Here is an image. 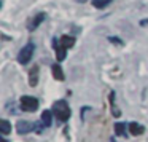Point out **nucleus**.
I'll list each match as a JSON object with an SVG mask.
<instances>
[{
  "label": "nucleus",
  "instance_id": "f257e3e1",
  "mask_svg": "<svg viewBox=\"0 0 148 142\" xmlns=\"http://www.w3.org/2000/svg\"><path fill=\"white\" fill-rule=\"evenodd\" d=\"M53 113H54V116L59 121L65 123L70 118V107L67 105L65 101H56L54 105H53Z\"/></svg>",
  "mask_w": 148,
  "mask_h": 142
},
{
  "label": "nucleus",
  "instance_id": "f03ea898",
  "mask_svg": "<svg viewBox=\"0 0 148 142\" xmlns=\"http://www.w3.org/2000/svg\"><path fill=\"white\" fill-rule=\"evenodd\" d=\"M34 50H35L34 43H27V45L19 51V54H18V62H19V64H23V65H26L27 62H29L30 59H32Z\"/></svg>",
  "mask_w": 148,
  "mask_h": 142
},
{
  "label": "nucleus",
  "instance_id": "7ed1b4c3",
  "mask_svg": "<svg viewBox=\"0 0 148 142\" xmlns=\"http://www.w3.org/2000/svg\"><path fill=\"white\" fill-rule=\"evenodd\" d=\"M21 109L24 112H35L38 109V101L32 96H23L21 97Z\"/></svg>",
  "mask_w": 148,
  "mask_h": 142
},
{
  "label": "nucleus",
  "instance_id": "20e7f679",
  "mask_svg": "<svg viewBox=\"0 0 148 142\" xmlns=\"http://www.w3.org/2000/svg\"><path fill=\"white\" fill-rule=\"evenodd\" d=\"M34 128H35V126H34L30 121H24V120H19V121L16 123V131L19 132V134H27V132H30Z\"/></svg>",
  "mask_w": 148,
  "mask_h": 142
},
{
  "label": "nucleus",
  "instance_id": "39448f33",
  "mask_svg": "<svg viewBox=\"0 0 148 142\" xmlns=\"http://www.w3.org/2000/svg\"><path fill=\"white\" fill-rule=\"evenodd\" d=\"M53 46H54V50H56V59H58V61H64L65 56H67V54H65V51H67V50L61 45V42H59L58 39L53 40Z\"/></svg>",
  "mask_w": 148,
  "mask_h": 142
},
{
  "label": "nucleus",
  "instance_id": "423d86ee",
  "mask_svg": "<svg viewBox=\"0 0 148 142\" xmlns=\"http://www.w3.org/2000/svg\"><path fill=\"white\" fill-rule=\"evenodd\" d=\"M37 83H38V65H34L29 70V85L34 88L37 86Z\"/></svg>",
  "mask_w": 148,
  "mask_h": 142
},
{
  "label": "nucleus",
  "instance_id": "0eeeda50",
  "mask_svg": "<svg viewBox=\"0 0 148 142\" xmlns=\"http://www.w3.org/2000/svg\"><path fill=\"white\" fill-rule=\"evenodd\" d=\"M53 115L54 113L51 110H43L42 112V123L45 125V128H49L53 125Z\"/></svg>",
  "mask_w": 148,
  "mask_h": 142
},
{
  "label": "nucleus",
  "instance_id": "6e6552de",
  "mask_svg": "<svg viewBox=\"0 0 148 142\" xmlns=\"http://www.w3.org/2000/svg\"><path fill=\"white\" fill-rule=\"evenodd\" d=\"M51 72H53L54 80H58V81L64 80V72H62V69H61V65H59V64H53L51 65Z\"/></svg>",
  "mask_w": 148,
  "mask_h": 142
},
{
  "label": "nucleus",
  "instance_id": "1a4fd4ad",
  "mask_svg": "<svg viewBox=\"0 0 148 142\" xmlns=\"http://www.w3.org/2000/svg\"><path fill=\"white\" fill-rule=\"evenodd\" d=\"M129 131H131V134H132V136H140V134H143L145 128H143L142 125H138V123L132 121L131 125H129Z\"/></svg>",
  "mask_w": 148,
  "mask_h": 142
},
{
  "label": "nucleus",
  "instance_id": "9d476101",
  "mask_svg": "<svg viewBox=\"0 0 148 142\" xmlns=\"http://www.w3.org/2000/svg\"><path fill=\"white\" fill-rule=\"evenodd\" d=\"M59 42H61V45L67 50V48H72V46L75 45V37H72V35H62Z\"/></svg>",
  "mask_w": 148,
  "mask_h": 142
},
{
  "label": "nucleus",
  "instance_id": "9b49d317",
  "mask_svg": "<svg viewBox=\"0 0 148 142\" xmlns=\"http://www.w3.org/2000/svg\"><path fill=\"white\" fill-rule=\"evenodd\" d=\"M43 19H45V13L37 14V16L34 18V21L29 24V29H30V30H35V29H37V26H40V24H42V21H43Z\"/></svg>",
  "mask_w": 148,
  "mask_h": 142
},
{
  "label": "nucleus",
  "instance_id": "f8f14e48",
  "mask_svg": "<svg viewBox=\"0 0 148 142\" xmlns=\"http://www.w3.org/2000/svg\"><path fill=\"white\" fill-rule=\"evenodd\" d=\"M0 126H2V134L3 136H7L8 132L11 131V125H10L8 120H2V121H0Z\"/></svg>",
  "mask_w": 148,
  "mask_h": 142
},
{
  "label": "nucleus",
  "instance_id": "ddd939ff",
  "mask_svg": "<svg viewBox=\"0 0 148 142\" xmlns=\"http://www.w3.org/2000/svg\"><path fill=\"white\" fill-rule=\"evenodd\" d=\"M115 134L116 136H124L126 134V125L124 123H116L115 125Z\"/></svg>",
  "mask_w": 148,
  "mask_h": 142
},
{
  "label": "nucleus",
  "instance_id": "4468645a",
  "mask_svg": "<svg viewBox=\"0 0 148 142\" xmlns=\"http://www.w3.org/2000/svg\"><path fill=\"white\" fill-rule=\"evenodd\" d=\"M113 0H92V5L96 8H105L108 3H112Z\"/></svg>",
  "mask_w": 148,
  "mask_h": 142
},
{
  "label": "nucleus",
  "instance_id": "2eb2a0df",
  "mask_svg": "<svg viewBox=\"0 0 148 142\" xmlns=\"http://www.w3.org/2000/svg\"><path fill=\"white\" fill-rule=\"evenodd\" d=\"M110 42H113V43H116V45H123V42L119 39H115V37H110Z\"/></svg>",
  "mask_w": 148,
  "mask_h": 142
},
{
  "label": "nucleus",
  "instance_id": "dca6fc26",
  "mask_svg": "<svg viewBox=\"0 0 148 142\" xmlns=\"http://www.w3.org/2000/svg\"><path fill=\"white\" fill-rule=\"evenodd\" d=\"M78 3H84V2H88V0H77Z\"/></svg>",
  "mask_w": 148,
  "mask_h": 142
},
{
  "label": "nucleus",
  "instance_id": "f3484780",
  "mask_svg": "<svg viewBox=\"0 0 148 142\" xmlns=\"http://www.w3.org/2000/svg\"><path fill=\"white\" fill-rule=\"evenodd\" d=\"M0 142H7V141H5V139H2V141H0Z\"/></svg>",
  "mask_w": 148,
  "mask_h": 142
}]
</instances>
